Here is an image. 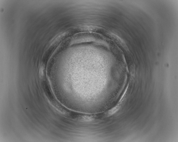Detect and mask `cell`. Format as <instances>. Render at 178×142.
<instances>
[{"instance_id": "1", "label": "cell", "mask_w": 178, "mask_h": 142, "mask_svg": "<svg viewBox=\"0 0 178 142\" xmlns=\"http://www.w3.org/2000/svg\"><path fill=\"white\" fill-rule=\"evenodd\" d=\"M120 106L119 105H117L112 109L110 110L107 112V116H110L115 113L120 109Z\"/></svg>"}]
</instances>
